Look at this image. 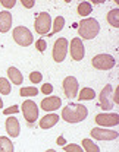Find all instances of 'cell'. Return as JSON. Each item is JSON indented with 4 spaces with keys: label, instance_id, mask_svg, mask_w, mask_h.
I'll return each mask as SVG.
<instances>
[{
    "label": "cell",
    "instance_id": "1",
    "mask_svg": "<svg viewBox=\"0 0 119 152\" xmlns=\"http://www.w3.org/2000/svg\"><path fill=\"white\" fill-rule=\"evenodd\" d=\"M87 115H88L87 107L78 102H69L62 110V118L68 123H79L84 118H87Z\"/></svg>",
    "mask_w": 119,
    "mask_h": 152
},
{
    "label": "cell",
    "instance_id": "32",
    "mask_svg": "<svg viewBox=\"0 0 119 152\" xmlns=\"http://www.w3.org/2000/svg\"><path fill=\"white\" fill-rule=\"evenodd\" d=\"M34 4H35V1H34V0H22V6H24V7H27V9L34 7Z\"/></svg>",
    "mask_w": 119,
    "mask_h": 152
},
{
    "label": "cell",
    "instance_id": "29",
    "mask_svg": "<svg viewBox=\"0 0 119 152\" xmlns=\"http://www.w3.org/2000/svg\"><path fill=\"white\" fill-rule=\"evenodd\" d=\"M41 92L44 95H50L53 92V85L52 83H43V86H41Z\"/></svg>",
    "mask_w": 119,
    "mask_h": 152
},
{
    "label": "cell",
    "instance_id": "24",
    "mask_svg": "<svg viewBox=\"0 0 119 152\" xmlns=\"http://www.w3.org/2000/svg\"><path fill=\"white\" fill-rule=\"evenodd\" d=\"M10 82L7 80V79H4V77H0V92L3 95H7L10 94Z\"/></svg>",
    "mask_w": 119,
    "mask_h": 152
},
{
    "label": "cell",
    "instance_id": "3",
    "mask_svg": "<svg viewBox=\"0 0 119 152\" xmlns=\"http://www.w3.org/2000/svg\"><path fill=\"white\" fill-rule=\"evenodd\" d=\"M13 39L22 47H28L33 44V34L27 26H16L13 29Z\"/></svg>",
    "mask_w": 119,
    "mask_h": 152
},
{
    "label": "cell",
    "instance_id": "22",
    "mask_svg": "<svg viewBox=\"0 0 119 152\" xmlns=\"http://www.w3.org/2000/svg\"><path fill=\"white\" fill-rule=\"evenodd\" d=\"M91 10H93V6L90 1H82L78 4V13L81 16H88L91 13Z\"/></svg>",
    "mask_w": 119,
    "mask_h": 152
},
{
    "label": "cell",
    "instance_id": "20",
    "mask_svg": "<svg viewBox=\"0 0 119 152\" xmlns=\"http://www.w3.org/2000/svg\"><path fill=\"white\" fill-rule=\"evenodd\" d=\"M107 20H109V23L112 25V26H115V28H118L119 26V9H112L109 13H107Z\"/></svg>",
    "mask_w": 119,
    "mask_h": 152
},
{
    "label": "cell",
    "instance_id": "17",
    "mask_svg": "<svg viewBox=\"0 0 119 152\" xmlns=\"http://www.w3.org/2000/svg\"><path fill=\"white\" fill-rule=\"evenodd\" d=\"M7 76L10 77L12 83H15V85H21V83L24 82V76H22V73H21L16 67H13V66L7 69Z\"/></svg>",
    "mask_w": 119,
    "mask_h": 152
},
{
    "label": "cell",
    "instance_id": "4",
    "mask_svg": "<svg viewBox=\"0 0 119 152\" xmlns=\"http://www.w3.org/2000/svg\"><path fill=\"white\" fill-rule=\"evenodd\" d=\"M35 32L40 35H46V34H50V28H52V18L49 13L46 12H41L38 13V16L35 19Z\"/></svg>",
    "mask_w": 119,
    "mask_h": 152
},
{
    "label": "cell",
    "instance_id": "10",
    "mask_svg": "<svg viewBox=\"0 0 119 152\" xmlns=\"http://www.w3.org/2000/svg\"><path fill=\"white\" fill-rule=\"evenodd\" d=\"M112 95H113L112 85H106V86L101 89V92H100V107H101L103 110H110V108H113Z\"/></svg>",
    "mask_w": 119,
    "mask_h": 152
},
{
    "label": "cell",
    "instance_id": "16",
    "mask_svg": "<svg viewBox=\"0 0 119 152\" xmlns=\"http://www.w3.org/2000/svg\"><path fill=\"white\" fill-rule=\"evenodd\" d=\"M59 121V115L58 114H46L41 120H40V127L41 129H50L53 127L56 123Z\"/></svg>",
    "mask_w": 119,
    "mask_h": 152
},
{
    "label": "cell",
    "instance_id": "19",
    "mask_svg": "<svg viewBox=\"0 0 119 152\" xmlns=\"http://www.w3.org/2000/svg\"><path fill=\"white\" fill-rule=\"evenodd\" d=\"M0 152H13V143L6 136H0Z\"/></svg>",
    "mask_w": 119,
    "mask_h": 152
},
{
    "label": "cell",
    "instance_id": "25",
    "mask_svg": "<svg viewBox=\"0 0 119 152\" xmlns=\"http://www.w3.org/2000/svg\"><path fill=\"white\" fill-rule=\"evenodd\" d=\"M38 94V89L35 86H28V88H22L19 91V95L22 96H35Z\"/></svg>",
    "mask_w": 119,
    "mask_h": 152
},
{
    "label": "cell",
    "instance_id": "23",
    "mask_svg": "<svg viewBox=\"0 0 119 152\" xmlns=\"http://www.w3.org/2000/svg\"><path fill=\"white\" fill-rule=\"evenodd\" d=\"M82 146L85 152H100V148L90 139H82Z\"/></svg>",
    "mask_w": 119,
    "mask_h": 152
},
{
    "label": "cell",
    "instance_id": "18",
    "mask_svg": "<svg viewBox=\"0 0 119 152\" xmlns=\"http://www.w3.org/2000/svg\"><path fill=\"white\" fill-rule=\"evenodd\" d=\"M77 96L79 98V101H91V99H94L96 92H94L93 88H82Z\"/></svg>",
    "mask_w": 119,
    "mask_h": 152
},
{
    "label": "cell",
    "instance_id": "35",
    "mask_svg": "<svg viewBox=\"0 0 119 152\" xmlns=\"http://www.w3.org/2000/svg\"><path fill=\"white\" fill-rule=\"evenodd\" d=\"M93 3H96V4H99V3H103V0H94Z\"/></svg>",
    "mask_w": 119,
    "mask_h": 152
},
{
    "label": "cell",
    "instance_id": "33",
    "mask_svg": "<svg viewBox=\"0 0 119 152\" xmlns=\"http://www.w3.org/2000/svg\"><path fill=\"white\" fill-rule=\"evenodd\" d=\"M118 94H119V86H116V92H113V95H112V101H113V102H116V104H119Z\"/></svg>",
    "mask_w": 119,
    "mask_h": 152
},
{
    "label": "cell",
    "instance_id": "31",
    "mask_svg": "<svg viewBox=\"0 0 119 152\" xmlns=\"http://www.w3.org/2000/svg\"><path fill=\"white\" fill-rule=\"evenodd\" d=\"M15 3H16L15 0H1V6H4V7H7V9H9V7H13Z\"/></svg>",
    "mask_w": 119,
    "mask_h": 152
},
{
    "label": "cell",
    "instance_id": "27",
    "mask_svg": "<svg viewBox=\"0 0 119 152\" xmlns=\"http://www.w3.org/2000/svg\"><path fill=\"white\" fill-rule=\"evenodd\" d=\"M30 80H31L33 83H40V82L43 80V75H41L40 72H31V73H30Z\"/></svg>",
    "mask_w": 119,
    "mask_h": 152
},
{
    "label": "cell",
    "instance_id": "37",
    "mask_svg": "<svg viewBox=\"0 0 119 152\" xmlns=\"http://www.w3.org/2000/svg\"><path fill=\"white\" fill-rule=\"evenodd\" d=\"M0 107H3V101H1V98H0Z\"/></svg>",
    "mask_w": 119,
    "mask_h": 152
},
{
    "label": "cell",
    "instance_id": "2",
    "mask_svg": "<svg viewBox=\"0 0 119 152\" xmlns=\"http://www.w3.org/2000/svg\"><path fill=\"white\" fill-rule=\"evenodd\" d=\"M100 32V25L97 19L94 18H87L82 19L81 23H78V34L81 38L84 39H93L97 37Z\"/></svg>",
    "mask_w": 119,
    "mask_h": 152
},
{
    "label": "cell",
    "instance_id": "34",
    "mask_svg": "<svg viewBox=\"0 0 119 152\" xmlns=\"http://www.w3.org/2000/svg\"><path fill=\"white\" fill-rule=\"evenodd\" d=\"M56 143L60 145V146H65V137H63V136H59L58 140H56Z\"/></svg>",
    "mask_w": 119,
    "mask_h": 152
},
{
    "label": "cell",
    "instance_id": "21",
    "mask_svg": "<svg viewBox=\"0 0 119 152\" xmlns=\"http://www.w3.org/2000/svg\"><path fill=\"white\" fill-rule=\"evenodd\" d=\"M63 25H65V18L63 16H56L55 22H53V31L49 34V37H53L55 34H58L59 31L63 29Z\"/></svg>",
    "mask_w": 119,
    "mask_h": 152
},
{
    "label": "cell",
    "instance_id": "8",
    "mask_svg": "<svg viewBox=\"0 0 119 152\" xmlns=\"http://www.w3.org/2000/svg\"><path fill=\"white\" fill-rule=\"evenodd\" d=\"M96 123L101 127H112V126H118L119 123V115L116 113H103L96 115Z\"/></svg>",
    "mask_w": 119,
    "mask_h": 152
},
{
    "label": "cell",
    "instance_id": "14",
    "mask_svg": "<svg viewBox=\"0 0 119 152\" xmlns=\"http://www.w3.org/2000/svg\"><path fill=\"white\" fill-rule=\"evenodd\" d=\"M19 121L15 117L6 118V132L9 133L10 137H18L19 136Z\"/></svg>",
    "mask_w": 119,
    "mask_h": 152
},
{
    "label": "cell",
    "instance_id": "36",
    "mask_svg": "<svg viewBox=\"0 0 119 152\" xmlns=\"http://www.w3.org/2000/svg\"><path fill=\"white\" fill-rule=\"evenodd\" d=\"M46 152H56V151H55V149H47Z\"/></svg>",
    "mask_w": 119,
    "mask_h": 152
},
{
    "label": "cell",
    "instance_id": "12",
    "mask_svg": "<svg viewBox=\"0 0 119 152\" xmlns=\"http://www.w3.org/2000/svg\"><path fill=\"white\" fill-rule=\"evenodd\" d=\"M84 54H85V50H84V44L81 38H74L71 41V57L75 61H79L84 58Z\"/></svg>",
    "mask_w": 119,
    "mask_h": 152
},
{
    "label": "cell",
    "instance_id": "28",
    "mask_svg": "<svg viewBox=\"0 0 119 152\" xmlns=\"http://www.w3.org/2000/svg\"><path fill=\"white\" fill-rule=\"evenodd\" d=\"M35 47H37V50H38V51L44 53V51H46V48H47V42H46V39H43V38L37 39V42H35Z\"/></svg>",
    "mask_w": 119,
    "mask_h": 152
},
{
    "label": "cell",
    "instance_id": "5",
    "mask_svg": "<svg viewBox=\"0 0 119 152\" xmlns=\"http://www.w3.org/2000/svg\"><path fill=\"white\" fill-rule=\"evenodd\" d=\"M91 64L93 67L99 69V70H109L115 66V58L110 54H97L91 58Z\"/></svg>",
    "mask_w": 119,
    "mask_h": 152
},
{
    "label": "cell",
    "instance_id": "13",
    "mask_svg": "<svg viewBox=\"0 0 119 152\" xmlns=\"http://www.w3.org/2000/svg\"><path fill=\"white\" fill-rule=\"evenodd\" d=\"M62 105V99L59 96H47L41 101V108L44 111H55Z\"/></svg>",
    "mask_w": 119,
    "mask_h": 152
},
{
    "label": "cell",
    "instance_id": "30",
    "mask_svg": "<svg viewBox=\"0 0 119 152\" xmlns=\"http://www.w3.org/2000/svg\"><path fill=\"white\" fill-rule=\"evenodd\" d=\"M19 111V105H12V107H9V108H4L3 110V114L4 115H10V114H16Z\"/></svg>",
    "mask_w": 119,
    "mask_h": 152
},
{
    "label": "cell",
    "instance_id": "9",
    "mask_svg": "<svg viewBox=\"0 0 119 152\" xmlns=\"http://www.w3.org/2000/svg\"><path fill=\"white\" fill-rule=\"evenodd\" d=\"M78 80L75 76H66L63 80V92L68 98H75L78 95Z\"/></svg>",
    "mask_w": 119,
    "mask_h": 152
},
{
    "label": "cell",
    "instance_id": "26",
    "mask_svg": "<svg viewBox=\"0 0 119 152\" xmlns=\"http://www.w3.org/2000/svg\"><path fill=\"white\" fill-rule=\"evenodd\" d=\"M63 149H65V152H84L82 149H81V146H79V145H77V143L65 145V146H63Z\"/></svg>",
    "mask_w": 119,
    "mask_h": 152
},
{
    "label": "cell",
    "instance_id": "11",
    "mask_svg": "<svg viewBox=\"0 0 119 152\" xmlns=\"http://www.w3.org/2000/svg\"><path fill=\"white\" fill-rule=\"evenodd\" d=\"M91 136L97 140H113V139H118L119 133L116 130H106L103 127H94L91 130Z\"/></svg>",
    "mask_w": 119,
    "mask_h": 152
},
{
    "label": "cell",
    "instance_id": "6",
    "mask_svg": "<svg viewBox=\"0 0 119 152\" xmlns=\"http://www.w3.org/2000/svg\"><path fill=\"white\" fill-rule=\"evenodd\" d=\"M22 113H24L25 120H27L30 124H33V123H35V120L38 118V107L35 105L34 101L27 99L25 102H22Z\"/></svg>",
    "mask_w": 119,
    "mask_h": 152
},
{
    "label": "cell",
    "instance_id": "7",
    "mask_svg": "<svg viewBox=\"0 0 119 152\" xmlns=\"http://www.w3.org/2000/svg\"><path fill=\"white\" fill-rule=\"evenodd\" d=\"M68 54V39L66 38H58V41L53 45V60L56 63H60L65 60Z\"/></svg>",
    "mask_w": 119,
    "mask_h": 152
},
{
    "label": "cell",
    "instance_id": "15",
    "mask_svg": "<svg viewBox=\"0 0 119 152\" xmlns=\"http://www.w3.org/2000/svg\"><path fill=\"white\" fill-rule=\"evenodd\" d=\"M10 25H12V15L10 12L7 10H3L0 12V32H7L10 29Z\"/></svg>",
    "mask_w": 119,
    "mask_h": 152
}]
</instances>
